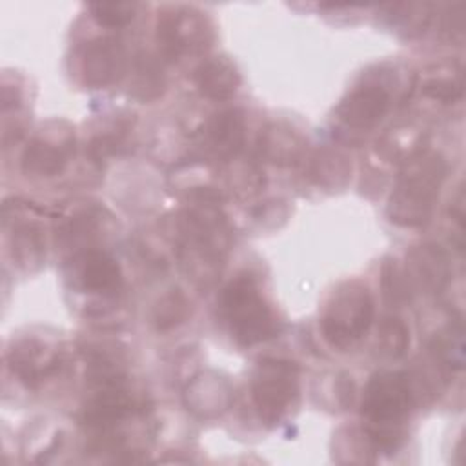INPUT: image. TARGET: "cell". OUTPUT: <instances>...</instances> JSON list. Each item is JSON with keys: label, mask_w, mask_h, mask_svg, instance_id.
<instances>
[{"label": "cell", "mask_w": 466, "mask_h": 466, "mask_svg": "<svg viewBox=\"0 0 466 466\" xmlns=\"http://www.w3.org/2000/svg\"><path fill=\"white\" fill-rule=\"evenodd\" d=\"M157 38L167 58L197 53L209 46L213 29L202 11L186 5L164 9L157 22Z\"/></svg>", "instance_id": "7"}, {"label": "cell", "mask_w": 466, "mask_h": 466, "mask_svg": "<svg viewBox=\"0 0 466 466\" xmlns=\"http://www.w3.org/2000/svg\"><path fill=\"white\" fill-rule=\"evenodd\" d=\"M182 260L200 280L213 279L220 269L229 246V229L224 215L209 202H198L184 213L182 222Z\"/></svg>", "instance_id": "3"}, {"label": "cell", "mask_w": 466, "mask_h": 466, "mask_svg": "<svg viewBox=\"0 0 466 466\" xmlns=\"http://www.w3.org/2000/svg\"><path fill=\"white\" fill-rule=\"evenodd\" d=\"M96 393L82 410V422L87 428L104 431L126 419L135 410V400L124 388L122 377L96 382Z\"/></svg>", "instance_id": "10"}, {"label": "cell", "mask_w": 466, "mask_h": 466, "mask_svg": "<svg viewBox=\"0 0 466 466\" xmlns=\"http://www.w3.org/2000/svg\"><path fill=\"white\" fill-rule=\"evenodd\" d=\"M382 293L390 306H400L408 297V282L404 277V271L399 268L397 260H386L382 266Z\"/></svg>", "instance_id": "25"}, {"label": "cell", "mask_w": 466, "mask_h": 466, "mask_svg": "<svg viewBox=\"0 0 466 466\" xmlns=\"http://www.w3.org/2000/svg\"><path fill=\"white\" fill-rule=\"evenodd\" d=\"M391 95L382 84L370 82L350 91L337 107V116L342 124L353 129H368L375 126L390 109Z\"/></svg>", "instance_id": "11"}, {"label": "cell", "mask_w": 466, "mask_h": 466, "mask_svg": "<svg viewBox=\"0 0 466 466\" xmlns=\"http://www.w3.org/2000/svg\"><path fill=\"white\" fill-rule=\"evenodd\" d=\"M224 319L240 346H253L277 335L279 320L249 273L237 275L220 297Z\"/></svg>", "instance_id": "4"}, {"label": "cell", "mask_w": 466, "mask_h": 466, "mask_svg": "<svg viewBox=\"0 0 466 466\" xmlns=\"http://www.w3.org/2000/svg\"><path fill=\"white\" fill-rule=\"evenodd\" d=\"M317 184H328V186H344L350 175V164L346 157L340 153H324L313 162V173Z\"/></svg>", "instance_id": "22"}, {"label": "cell", "mask_w": 466, "mask_h": 466, "mask_svg": "<svg viewBox=\"0 0 466 466\" xmlns=\"http://www.w3.org/2000/svg\"><path fill=\"white\" fill-rule=\"evenodd\" d=\"M446 160L437 151L413 153L399 173L397 186L390 195L386 215L402 228H419L431 217L446 178Z\"/></svg>", "instance_id": "1"}, {"label": "cell", "mask_w": 466, "mask_h": 466, "mask_svg": "<svg viewBox=\"0 0 466 466\" xmlns=\"http://www.w3.org/2000/svg\"><path fill=\"white\" fill-rule=\"evenodd\" d=\"M78 277L82 288L93 293L111 295L122 286V269L118 262L104 251H87L82 257Z\"/></svg>", "instance_id": "18"}, {"label": "cell", "mask_w": 466, "mask_h": 466, "mask_svg": "<svg viewBox=\"0 0 466 466\" xmlns=\"http://www.w3.org/2000/svg\"><path fill=\"white\" fill-rule=\"evenodd\" d=\"M126 71V49L116 38H95L80 55V75L87 87L98 89L116 82Z\"/></svg>", "instance_id": "9"}, {"label": "cell", "mask_w": 466, "mask_h": 466, "mask_svg": "<svg viewBox=\"0 0 466 466\" xmlns=\"http://www.w3.org/2000/svg\"><path fill=\"white\" fill-rule=\"evenodd\" d=\"M11 242V257L24 269L40 264L44 255L40 228L31 222H22L18 226L13 224V231L9 235Z\"/></svg>", "instance_id": "19"}, {"label": "cell", "mask_w": 466, "mask_h": 466, "mask_svg": "<svg viewBox=\"0 0 466 466\" xmlns=\"http://www.w3.org/2000/svg\"><path fill=\"white\" fill-rule=\"evenodd\" d=\"M306 138L300 131L284 122L269 124L260 137L262 155L277 166H291L304 155Z\"/></svg>", "instance_id": "16"}, {"label": "cell", "mask_w": 466, "mask_h": 466, "mask_svg": "<svg viewBox=\"0 0 466 466\" xmlns=\"http://www.w3.org/2000/svg\"><path fill=\"white\" fill-rule=\"evenodd\" d=\"M189 315V302L180 289L167 291L153 309V324L158 331H167L182 324Z\"/></svg>", "instance_id": "20"}, {"label": "cell", "mask_w": 466, "mask_h": 466, "mask_svg": "<svg viewBox=\"0 0 466 466\" xmlns=\"http://www.w3.org/2000/svg\"><path fill=\"white\" fill-rule=\"evenodd\" d=\"M408 288L420 293H439L450 280V262L446 253L433 244L415 246L406 255L404 271Z\"/></svg>", "instance_id": "12"}, {"label": "cell", "mask_w": 466, "mask_h": 466, "mask_svg": "<svg viewBox=\"0 0 466 466\" xmlns=\"http://www.w3.org/2000/svg\"><path fill=\"white\" fill-rule=\"evenodd\" d=\"M375 302L370 289L359 282L342 284L326 304L320 329L324 340L335 350H348L370 329Z\"/></svg>", "instance_id": "5"}, {"label": "cell", "mask_w": 466, "mask_h": 466, "mask_svg": "<svg viewBox=\"0 0 466 466\" xmlns=\"http://www.w3.org/2000/svg\"><path fill=\"white\" fill-rule=\"evenodd\" d=\"M197 89L211 100H228L240 87V73L235 64L224 56L202 62L193 75Z\"/></svg>", "instance_id": "15"}, {"label": "cell", "mask_w": 466, "mask_h": 466, "mask_svg": "<svg viewBox=\"0 0 466 466\" xmlns=\"http://www.w3.org/2000/svg\"><path fill=\"white\" fill-rule=\"evenodd\" d=\"M299 393V368L295 362L284 359H262L258 360L253 380L251 399L258 417L273 424L280 420Z\"/></svg>", "instance_id": "6"}, {"label": "cell", "mask_w": 466, "mask_h": 466, "mask_svg": "<svg viewBox=\"0 0 466 466\" xmlns=\"http://www.w3.org/2000/svg\"><path fill=\"white\" fill-rule=\"evenodd\" d=\"M124 138V129H111L107 133L96 135L89 144V153L95 160H104L109 155H113Z\"/></svg>", "instance_id": "27"}, {"label": "cell", "mask_w": 466, "mask_h": 466, "mask_svg": "<svg viewBox=\"0 0 466 466\" xmlns=\"http://www.w3.org/2000/svg\"><path fill=\"white\" fill-rule=\"evenodd\" d=\"M135 2H95L89 5L91 16L106 27H122L137 15Z\"/></svg>", "instance_id": "24"}, {"label": "cell", "mask_w": 466, "mask_h": 466, "mask_svg": "<svg viewBox=\"0 0 466 466\" xmlns=\"http://www.w3.org/2000/svg\"><path fill=\"white\" fill-rule=\"evenodd\" d=\"M75 149V133L71 129L36 135L22 153V171L27 177L49 178L58 175Z\"/></svg>", "instance_id": "8"}, {"label": "cell", "mask_w": 466, "mask_h": 466, "mask_svg": "<svg viewBox=\"0 0 466 466\" xmlns=\"http://www.w3.org/2000/svg\"><path fill=\"white\" fill-rule=\"evenodd\" d=\"M422 95L442 102V104H453L462 96V78L457 73L451 75H431L422 82Z\"/></svg>", "instance_id": "23"}, {"label": "cell", "mask_w": 466, "mask_h": 466, "mask_svg": "<svg viewBox=\"0 0 466 466\" xmlns=\"http://www.w3.org/2000/svg\"><path fill=\"white\" fill-rule=\"evenodd\" d=\"M415 402L411 380L402 371H384L370 379L364 390L360 413L370 422L366 430L375 450L391 451L399 446L400 422Z\"/></svg>", "instance_id": "2"}, {"label": "cell", "mask_w": 466, "mask_h": 466, "mask_svg": "<svg viewBox=\"0 0 466 466\" xmlns=\"http://www.w3.org/2000/svg\"><path fill=\"white\" fill-rule=\"evenodd\" d=\"M246 118L240 109L215 113L204 126V146L209 155L220 160L233 158L244 146Z\"/></svg>", "instance_id": "14"}, {"label": "cell", "mask_w": 466, "mask_h": 466, "mask_svg": "<svg viewBox=\"0 0 466 466\" xmlns=\"http://www.w3.org/2000/svg\"><path fill=\"white\" fill-rule=\"evenodd\" d=\"M11 371L25 384L36 386L60 366V353L36 339H22L7 351Z\"/></svg>", "instance_id": "13"}, {"label": "cell", "mask_w": 466, "mask_h": 466, "mask_svg": "<svg viewBox=\"0 0 466 466\" xmlns=\"http://www.w3.org/2000/svg\"><path fill=\"white\" fill-rule=\"evenodd\" d=\"M377 346L380 355L399 359L410 346V329L399 317H386L379 328Z\"/></svg>", "instance_id": "21"}, {"label": "cell", "mask_w": 466, "mask_h": 466, "mask_svg": "<svg viewBox=\"0 0 466 466\" xmlns=\"http://www.w3.org/2000/svg\"><path fill=\"white\" fill-rule=\"evenodd\" d=\"M187 410L200 417H215L231 404V390L220 377H197L186 390Z\"/></svg>", "instance_id": "17"}, {"label": "cell", "mask_w": 466, "mask_h": 466, "mask_svg": "<svg viewBox=\"0 0 466 466\" xmlns=\"http://www.w3.org/2000/svg\"><path fill=\"white\" fill-rule=\"evenodd\" d=\"M162 75L160 69L151 60H142L137 67V82L135 95L142 100L157 98L162 93Z\"/></svg>", "instance_id": "26"}]
</instances>
